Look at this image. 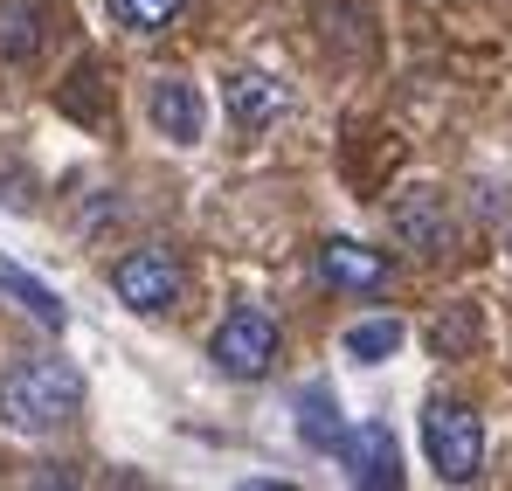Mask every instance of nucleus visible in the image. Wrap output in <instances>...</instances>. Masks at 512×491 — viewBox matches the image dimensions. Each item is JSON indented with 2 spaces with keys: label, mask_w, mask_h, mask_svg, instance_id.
<instances>
[{
  "label": "nucleus",
  "mask_w": 512,
  "mask_h": 491,
  "mask_svg": "<svg viewBox=\"0 0 512 491\" xmlns=\"http://www.w3.org/2000/svg\"><path fill=\"white\" fill-rule=\"evenodd\" d=\"M84 415V374L56 353H28L0 374V429L7 436H56Z\"/></svg>",
  "instance_id": "nucleus-1"
},
{
  "label": "nucleus",
  "mask_w": 512,
  "mask_h": 491,
  "mask_svg": "<svg viewBox=\"0 0 512 491\" xmlns=\"http://www.w3.org/2000/svg\"><path fill=\"white\" fill-rule=\"evenodd\" d=\"M423 457L443 485H478L485 471V422L457 395H429L423 402Z\"/></svg>",
  "instance_id": "nucleus-2"
},
{
  "label": "nucleus",
  "mask_w": 512,
  "mask_h": 491,
  "mask_svg": "<svg viewBox=\"0 0 512 491\" xmlns=\"http://www.w3.org/2000/svg\"><path fill=\"white\" fill-rule=\"evenodd\" d=\"M111 291H118V305L125 312H139V319H160L180 305V291H187V277H180V256L160 243L146 249H125L118 263H111Z\"/></svg>",
  "instance_id": "nucleus-3"
},
{
  "label": "nucleus",
  "mask_w": 512,
  "mask_h": 491,
  "mask_svg": "<svg viewBox=\"0 0 512 491\" xmlns=\"http://www.w3.org/2000/svg\"><path fill=\"white\" fill-rule=\"evenodd\" d=\"M208 360L229 374V381H263L270 367H277V319L270 312H256V305H236L215 339H208Z\"/></svg>",
  "instance_id": "nucleus-4"
},
{
  "label": "nucleus",
  "mask_w": 512,
  "mask_h": 491,
  "mask_svg": "<svg viewBox=\"0 0 512 491\" xmlns=\"http://www.w3.org/2000/svg\"><path fill=\"white\" fill-rule=\"evenodd\" d=\"M333 457H340L346 485H360V491H395L402 485V443H395L388 422H346Z\"/></svg>",
  "instance_id": "nucleus-5"
},
{
  "label": "nucleus",
  "mask_w": 512,
  "mask_h": 491,
  "mask_svg": "<svg viewBox=\"0 0 512 491\" xmlns=\"http://www.w3.org/2000/svg\"><path fill=\"white\" fill-rule=\"evenodd\" d=\"M388 229H395V243L416 249V256H443V249L457 243V222H450V201L436 194V187H409L395 208H388Z\"/></svg>",
  "instance_id": "nucleus-6"
},
{
  "label": "nucleus",
  "mask_w": 512,
  "mask_h": 491,
  "mask_svg": "<svg viewBox=\"0 0 512 491\" xmlns=\"http://www.w3.org/2000/svg\"><path fill=\"white\" fill-rule=\"evenodd\" d=\"M312 263H319V277H326L333 291H353V298L388 291V256L367 249V243H353V236H326V243L312 249Z\"/></svg>",
  "instance_id": "nucleus-7"
},
{
  "label": "nucleus",
  "mask_w": 512,
  "mask_h": 491,
  "mask_svg": "<svg viewBox=\"0 0 512 491\" xmlns=\"http://www.w3.org/2000/svg\"><path fill=\"white\" fill-rule=\"evenodd\" d=\"M146 118H153V132H160L167 146H201L208 104H201V90H194L187 77H160L153 97H146Z\"/></svg>",
  "instance_id": "nucleus-8"
},
{
  "label": "nucleus",
  "mask_w": 512,
  "mask_h": 491,
  "mask_svg": "<svg viewBox=\"0 0 512 491\" xmlns=\"http://www.w3.org/2000/svg\"><path fill=\"white\" fill-rule=\"evenodd\" d=\"M222 111H229L236 132H263V125H277L284 90L263 77V70H229V77H222Z\"/></svg>",
  "instance_id": "nucleus-9"
},
{
  "label": "nucleus",
  "mask_w": 512,
  "mask_h": 491,
  "mask_svg": "<svg viewBox=\"0 0 512 491\" xmlns=\"http://www.w3.org/2000/svg\"><path fill=\"white\" fill-rule=\"evenodd\" d=\"M0 298H14V305H21L42 332H63V326H70V305H63L42 277H28L21 263H7V256H0Z\"/></svg>",
  "instance_id": "nucleus-10"
},
{
  "label": "nucleus",
  "mask_w": 512,
  "mask_h": 491,
  "mask_svg": "<svg viewBox=\"0 0 512 491\" xmlns=\"http://www.w3.org/2000/svg\"><path fill=\"white\" fill-rule=\"evenodd\" d=\"M402 339H409L402 319H360V326L340 332V353H346V360H360V367H381V360L402 353Z\"/></svg>",
  "instance_id": "nucleus-11"
},
{
  "label": "nucleus",
  "mask_w": 512,
  "mask_h": 491,
  "mask_svg": "<svg viewBox=\"0 0 512 491\" xmlns=\"http://www.w3.org/2000/svg\"><path fill=\"white\" fill-rule=\"evenodd\" d=\"M346 422H340V402H333V388H305L298 395V443L305 450H340Z\"/></svg>",
  "instance_id": "nucleus-12"
},
{
  "label": "nucleus",
  "mask_w": 512,
  "mask_h": 491,
  "mask_svg": "<svg viewBox=\"0 0 512 491\" xmlns=\"http://www.w3.org/2000/svg\"><path fill=\"white\" fill-rule=\"evenodd\" d=\"M104 14L125 35H160V28H173L187 14V0H104Z\"/></svg>",
  "instance_id": "nucleus-13"
},
{
  "label": "nucleus",
  "mask_w": 512,
  "mask_h": 491,
  "mask_svg": "<svg viewBox=\"0 0 512 491\" xmlns=\"http://www.w3.org/2000/svg\"><path fill=\"white\" fill-rule=\"evenodd\" d=\"M429 346H436L443 360H464V353L478 346V312H471V305H457V312H443V319L429 326Z\"/></svg>",
  "instance_id": "nucleus-14"
},
{
  "label": "nucleus",
  "mask_w": 512,
  "mask_h": 491,
  "mask_svg": "<svg viewBox=\"0 0 512 491\" xmlns=\"http://www.w3.org/2000/svg\"><path fill=\"white\" fill-rule=\"evenodd\" d=\"M0 56L7 63H28L35 56V14L28 7H0Z\"/></svg>",
  "instance_id": "nucleus-15"
},
{
  "label": "nucleus",
  "mask_w": 512,
  "mask_h": 491,
  "mask_svg": "<svg viewBox=\"0 0 512 491\" xmlns=\"http://www.w3.org/2000/svg\"><path fill=\"white\" fill-rule=\"evenodd\" d=\"M506 263H512V229H506Z\"/></svg>",
  "instance_id": "nucleus-16"
}]
</instances>
